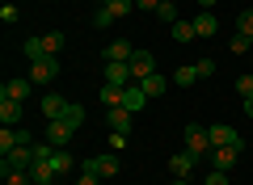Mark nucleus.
Returning <instances> with one entry per match:
<instances>
[{
  "mask_svg": "<svg viewBox=\"0 0 253 185\" xmlns=\"http://www.w3.org/2000/svg\"><path fill=\"white\" fill-rule=\"evenodd\" d=\"M126 68H131V80L139 84V80H148V76L156 72V55H152V51H135L131 59H126Z\"/></svg>",
  "mask_w": 253,
  "mask_h": 185,
  "instance_id": "obj_1",
  "label": "nucleus"
},
{
  "mask_svg": "<svg viewBox=\"0 0 253 185\" xmlns=\"http://www.w3.org/2000/svg\"><path fill=\"white\" fill-rule=\"evenodd\" d=\"M55 76H59V59H55V55H46V59H34V63H30V80H34V84H51Z\"/></svg>",
  "mask_w": 253,
  "mask_h": 185,
  "instance_id": "obj_2",
  "label": "nucleus"
},
{
  "mask_svg": "<svg viewBox=\"0 0 253 185\" xmlns=\"http://www.w3.org/2000/svg\"><path fill=\"white\" fill-rule=\"evenodd\" d=\"M186 151H194V156H211V135L207 126H186Z\"/></svg>",
  "mask_w": 253,
  "mask_h": 185,
  "instance_id": "obj_3",
  "label": "nucleus"
},
{
  "mask_svg": "<svg viewBox=\"0 0 253 185\" xmlns=\"http://www.w3.org/2000/svg\"><path fill=\"white\" fill-rule=\"evenodd\" d=\"M72 135H76V126L68 122V118H55V122H46V135H42V139L55 143V148H68V139H72Z\"/></svg>",
  "mask_w": 253,
  "mask_h": 185,
  "instance_id": "obj_4",
  "label": "nucleus"
},
{
  "mask_svg": "<svg viewBox=\"0 0 253 185\" xmlns=\"http://www.w3.org/2000/svg\"><path fill=\"white\" fill-rule=\"evenodd\" d=\"M81 173H93V177H114L118 173V160L114 156H93V160H81Z\"/></svg>",
  "mask_w": 253,
  "mask_h": 185,
  "instance_id": "obj_5",
  "label": "nucleus"
},
{
  "mask_svg": "<svg viewBox=\"0 0 253 185\" xmlns=\"http://www.w3.org/2000/svg\"><path fill=\"white\" fill-rule=\"evenodd\" d=\"M207 135H211V148H245L236 126H207Z\"/></svg>",
  "mask_w": 253,
  "mask_h": 185,
  "instance_id": "obj_6",
  "label": "nucleus"
},
{
  "mask_svg": "<svg viewBox=\"0 0 253 185\" xmlns=\"http://www.w3.org/2000/svg\"><path fill=\"white\" fill-rule=\"evenodd\" d=\"M131 55H135V46L126 42V38H114V42H110L106 51H101V59H106V63H126Z\"/></svg>",
  "mask_w": 253,
  "mask_h": 185,
  "instance_id": "obj_7",
  "label": "nucleus"
},
{
  "mask_svg": "<svg viewBox=\"0 0 253 185\" xmlns=\"http://www.w3.org/2000/svg\"><path fill=\"white\" fill-rule=\"evenodd\" d=\"M241 151L245 148H211V168H224V173H228V168L241 160Z\"/></svg>",
  "mask_w": 253,
  "mask_h": 185,
  "instance_id": "obj_8",
  "label": "nucleus"
},
{
  "mask_svg": "<svg viewBox=\"0 0 253 185\" xmlns=\"http://www.w3.org/2000/svg\"><path fill=\"white\" fill-rule=\"evenodd\" d=\"M131 118H135V114H131V110H126V106H114V110H106V126H114V131H131Z\"/></svg>",
  "mask_w": 253,
  "mask_h": 185,
  "instance_id": "obj_9",
  "label": "nucleus"
},
{
  "mask_svg": "<svg viewBox=\"0 0 253 185\" xmlns=\"http://www.w3.org/2000/svg\"><path fill=\"white\" fill-rule=\"evenodd\" d=\"M106 84H118V88L135 84V80H131V68H126V63H106Z\"/></svg>",
  "mask_w": 253,
  "mask_h": 185,
  "instance_id": "obj_10",
  "label": "nucleus"
},
{
  "mask_svg": "<svg viewBox=\"0 0 253 185\" xmlns=\"http://www.w3.org/2000/svg\"><path fill=\"white\" fill-rule=\"evenodd\" d=\"M215 30H219V21H215V9H203L199 17H194V34H199V38H211Z\"/></svg>",
  "mask_w": 253,
  "mask_h": 185,
  "instance_id": "obj_11",
  "label": "nucleus"
},
{
  "mask_svg": "<svg viewBox=\"0 0 253 185\" xmlns=\"http://www.w3.org/2000/svg\"><path fill=\"white\" fill-rule=\"evenodd\" d=\"M30 88H34V80H9V84H4V88H0V97H13V101H26L30 97Z\"/></svg>",
  "mask_w": 253,
  "mask_h": 185,
  "instance_id": "obj_12",
  "label": "nucleus"
},
{
  "mask_svg": "<svg viewBox=\"0 0 253 185\" xmlns=\"http://www.w3.org/2000/svg\"><path fill=\"white\" fill-rule=\"evenodd\" d=\"M144 101H148L144 84H126V93H123V106L131 110V114H139V110H144Z\"/></svg>",
  "mask_w": 253,
  "mask_h": 185,
  "instance_id": "obj_13",
  "label": "nucleus"
},
{
  "mask_svg": "<svg viewBox=\"0 0 253 185\" xmlns=\"http://www.w3.org/2000/svg\"><path fill=\"white\" fill-rule=\"evenodd\" d=\"M0 122H4V126H17V122H21V101L0 97Z\"/></svg>",
  "mask_w": 253,
  "mask_h": 185,
  "instance_id": "obj_14",
  "label": "nucleus"
},
{
  "mask_svg": "<svg viewBox=\"0 0 253 185\" xmlns=\"http://www.w3.org/2000/svg\"><path fill=\"white\" fill-rule=\"evenodd\" d=\"M194 160H199L194 151H177V156L169 160V173H173V177H190V168H194Z\"/></svg>",
  "mask_w": 253,
  "mask_h": 185,
  "instance_id": "obj_15",
  "label": "nucleus"
},
{
  "mask_svg": "<svg viewBox=\"0 0 253 185\" xmlns=\"http://www.w3.org/2000/svg\"><path fill=\"white\" fill-rule=\"evenodd\" d=\"M63 110H68V101H63V97H55V93H46V97H42V114H46V122L63 118Z\"/></svg>",
  "mask_w": 253,
  "mask_h": 185,
  "instance_id": "obj_16",
  "label": "nucleus"
},
{
  "mask_svg": "<svg viewBox=\"0 0 253 185\" xmlns=\"http://www.w3.org/2000/svg\"><path fill=\"white\" fill-rule=\"evenodd\" d=\"M51 168H55V173H72V168H76V156H72L68 148H55V156H51Z\"/></svg>",
  "mask_w": 253,
  "mask_h": 185,
  "instance_id": "obj_17",
  "label": "nucleus"
},
{
  "mask_svg": "<svg viewBox=\"0 0 253 185\" xmlns=\"http://www.w3.org/2000/svg\"><path fill=\"white\" fill-rule=\"evenodd\" d=\"M194 38H199V34H194V21H173V42H177V46L194 42Z\"/></svg>",
  "mask_w": 253,
  "mask_h": 185,
  "instance_id": "obj_18",
  "label": "nucleus"
},
{
  "mask_svg": "<svg viewBox=\"0 0 253 185\" xmlns=\"http://www.w3.org/2000/svg\"><path fill=\"white\" fill-rule=\"evenodd\" d=\"M13 148H21V135H17V126H4L0 131V156H9Z\"/></svg>",
  "mask_w": 253,
  "mask_h": 185,
  "instance_id": "obj_19",
  "label": "nucleus"
},
{
  "mask_svg": "<svg viewBox=\"0 0 253 185\" xmlns=\"http://www.w3.org/2000/svg\"><path fill=\"white\" fill-rule=\"evenodd\" d=\"M139 84H144V93H148V97H161L165 88H169V80H165L161 72H152V76H148V80H139Z\"/></svg>",
  "mask_w": 253,
  "mask_h": 185,
  "instance_id": "obj_20",
  "label": "nucleus"
},
{
  "mask_svg": "<svg viewBox=\"0 0 253 185\" xmlns=\"http://www.w3.org/2000/svg\"><path fill=\"white\" fill-rule=\"evenodd\" d=\"M123 93H126V88H118V84H106V88L97 93V97H101V106H106V110H114V106H123Z\"/></svg>",
  "mask_w": 253,
  "mask_h": 185,
  "instance_id": "obj_21",
  "label": "nucleus"
},
{
  "mask_svg": "<svg viewBox=\"0 0 253 185\" xmlns=\"http://www.w3.org/2000/svg\"><path fill=\"white\" fill-rule=\"evenodd\" d=\"M63 42H68V34H63V30H51V34H42L46 55H59V51H63Z\"/></svg>",
  "mask_w": 253,
  "mask_h": 185,
  "instance_id": "obj_22",
  "label": "nucleus"
},
{
  "mask_svg": "<svg viewBox=\"0 0 253 185\" xmlns=\"http://www.w3.org/2000/svg\"><path fill=\"white\" fill-rule=\"evenodd\" d=\"M173 80H177L181 88H190V84H199V68H194V63H186V68H177V72H173Z\"/></svg>",
  "mask_w": 253,
  "mask_h": 185,
  "instance_id": "obj_23",
  "label": "nucleus"
},
{
  "mask_svg": "<svg viewBox=\"0 0 253 185\" xmlns=\"http://www.w3.org/2000/svg\"><path fill=\"white\" fill-rule=\"evenodd\" d=\"M21 51H26V59H30V63H34V59H46L42 38H26V46H21Z\"/></svg>",
  "mask_w": 253,
  "mask_h": 185,
  "instance_id": "obj_24",
  "label": "nucleus"
},
{
  "mask_svg": "<svg viewBox=\"0 0 253 185\" xmlns=\"http://www.w3.org/2000/svg\"><path fill=\"white\" fill-rule=\"evenodd\" d=\"M106 9L114 13V21H118V17H126V13H135V0H106Z\"/></svg>",
  "mask_w": 253,
  "mask_h": 185,
  "instance_id": "obj_25",
  "label": "nucleus"
},
{
  "mask_svg": "<svg viewBox=\"0 0 253 185\" xmlns=\"http://www.w3.org/2000/svg\"><path fill=\"white\" fill-rule=\"evenodd\" d=\"M156 17H161V21H169V26H173V21H177V0H161V9H156Z\"/></svg>",
  "mask_w": 253,
  "mask_h": 185,
  "instance_id": "obj_26",
  "label": "nucleus"
},
{
  "mask_svg": "<svg viewBox=\"0 0 253 185\" xmlns=\"http://www.w3.org/2000/svg\"><path fill=\"white\" fill-rule=\"evenodd\" d=\"M63 118H68L72 126H81V122H84V106H81V101H68V110H63Z\"/></svg>",
  "mask_w": 253,
  "mask_h": 185,
  "instance_id": "obj_27",
  "label": "nucleus"
},
{
  "mask_svg": "<svg viewBox=\"0 0 253 185\" xmlns=\"http://www.w3.org/2000/svg\"><path fill=\"white\" fill-rule=\"evenodd\" d=\"M236 34H249L253 38V9H241V17H236Z\"/></svg>",
  "mask_w": 253,
  "mask_h": 185,
  "instance_id": "obj_28",
  "label": "nucleus"
},
{
  "mask_svg": "<svg viewBox=\"0 0 253 185\" xmlns=\"http://www.w3.org/2000/svg\"><path fill=\"white\" fill-rule=\"evenodd\" d=\"M236 93H241V97H253V72H241V76H236Z\"/></svg>",
  "mask_w": 253,
  "mask_h": 185,
  "instance_id": "obj_29",
  "label": "nucleus"
},
{
  "mask_svg": "<svg viewBox=\"0 0 253 185\" xmlns=\"http://www.w3.org/2000/svg\"><path fill=\"white\" fill-rule=\"evenodd\" d=\"M249 51H253V38L249 34H236L232 38V55H249Z\"/></svg>",
  "mask_w": 253,
  "mask_h": 185,
  "instance_id": "obj_30",
  "label": "nucleus"
},
{
  "mask_svg": "<svg viewBox=\"0 0 253 185\" xmlns=\"http://www.w3.org/2000/svg\"><path fill=\"white\" fill-rule=\"evenodd\" d=\"M194 68H199V80L215 76V59H199V63H194Z\"/></svg>",
  "mask_w": 253,
  "mask_h": 185,
  "instance_id": "obj_31",
  "label": "nucleus"
},
{
  "mask_svg": "<svg viewBox=\"0 0 253 185\" xmlns=\"http://www.w3.org/2000/svg\"><path fill=\"white\" fill-rule=\"evenodd\" d=\"M203 185H228V173H224V168H211V173H207V181H203Z\"/></svg>",
  "mask_w": 253,
  "mask_h": 185,
  "instance_id": "obj_32",
  "label": "nucleus"
},
{
  "mask_svg": "<svg viewBox=\"0 0 253 185\" xmlns=\"http://www.w3.org/2000/svg\"><path fill=\"white\" fill-rule=\"evenodd\" d=\"M4 185H34L30 173H4Z\"/></svg>",
  "mask_w": 253,
  "mask_h": 185,
  "instance_id": "obj_33",
  "label": "nucleus"
},
{
  "mask_svg": "<svg viewBox=\"0 0 253 185\" xmlns=\"http://www.w3.org/2000/svg\"><path fill=\"white\" fill-rule=\"evenodd\" d=\"M0 21L13 26V21H17V4H0Z\"/></svg>",
  "mask_w": 253,
  "mask_h": 185,
  "instance_id": "obj_34",
  "label": "nucleus"
},
{
  "mask_svg": "<svg viewBox=\"0 0 253 185\" xmlns=\"http://www.w3.org/2000/svg\"><path fill=\"white\" fill-rule=\"evenodd\" d=\"M110 21H114V13H110V9H106V4H101V9H97V13H93V26H110Z\"/></svg>",
  "mask_w": 253,
  "mask_h": 185,
  "instance_id": "obj_35",
  "label": "nucleus"
},
{
  "mask_svg": "<svg viewBox=\"0 0 253 185\" xmlns=\"http://www.w3.org/2000/svg\"><path fill=\"white\" fill-rule=\"evenodd\" d=\"M110 148L123 151V148H126V135H123V131H114V135H110Z\"/></svg>",
  "mask_w": 253,
  "mask_h": 185,
  "instance_id": "obj_36",
  "label": "nucleus"
},
{
  "mask_svg": "<svg viewBox=\"0 0 253 185\" xmlns=\"http://www.w3.org/2000/svg\"><path fill=\"white\" fill-rule=\"evenodd\" d=\"M135 9H144V13H156V9H161V0H135Z\"/></svg>",
  "mask_w": 253,
  "mask_h": 185,
  "instance_id": "obj_37",
  "label": "nucleus"
},
{
  "mask_svg": "<svg viewBox=\"0 0 253 185\" xmlns=\"http://www.w3.org/2000/svg\"><path fill=\"white\" fill-rule=\"evenodd\" d=\"M76 185H101V177H93V173H81V181Z\"/></svg>",
  "mask_w": 253,
  "mask_h": 185,
  "instance_id": "obj_38",
  "label": "nucleus"
},
{
  "mask_svg": "<svg viewBox=\"0 0 253 185\" xmlns=\"http://www.w3.org/2000/svg\"><path fill=\"white\" fill-rule=\"evenodd\" d=\"M245 114H249V118H253V97H245Z\"/></svg>",
  "mask_w": 253,
  "mask_h": 185,
  "instance_id": "obj_39",
  "label": "nucleus"
},
{
  "mask_svg": "<svg viewBox=\"0 0 253 185\" xmlns=\"http://www.w3.org/2000/svg\"><path fill=\"white\" fill-rule=\"evenodd\" d=\"M173 185H190V177H173Z\"/></svg>",
  "mask_w": 253,
  "mask_h": 185,
  "instance_id": "obj_40",
  "label": "nucleus"
},
{
  "mask_svg": "<svg viewBox=\"0 0 253 185\" xmlns=\"http://www.w3.org/2000/svg\"><path fill=\"white\" fill-rule=\"evenodd\" d=\"M199 4H203V9H211V4H215V0H199Z\"/></svg>",
  "mask_w": 253,
  "mask_h": 185,
  "instance_id": "obj_41",
  "label": "nucleus"
},
{
  "mask_svg": "<svg viewBox=\"0 0 253 185\" xmlns=\"http://www.w3.org/2000/svg\"><path fill=\"white\" fill-rule=\"evenodd\" d=\"M93 4H97V9H101V4H106V0H93Z\"/></svg>",
  "mask_w": 253,
  "mask_h": 185,
  "instance_id": "obj_42",
  "label": "nucleus"
},
{
  "mask_svg": "<svg viewBox=\"0 0 253 185\" xmlns=\"http://www.w3.org/2000/svg\"><path fill=\"white\" fill-rule=\"evenodd\" d=\"M51 185H55V181H51Z\"/></svg>",
  "mask_w": 253,
  "mask_h": 185,
  "instance_id": "obj_43",
  "label": "nucleus"
}]
</instances>
